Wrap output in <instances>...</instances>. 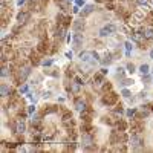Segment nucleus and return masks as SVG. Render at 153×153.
Wrapping results in <instances>:
<instances>
[{
    "mask_svg": "<svg viewBox=\"0 0 153 153\" xmlns=\"http://www.w3.org/2000/svg\"><path fill=\"white\" fill-rule=\"evenodd\" d=\"M129 129L132 133H141L144 130V123L142 119H138V118H132V123L129 124Z\"/></svg>",
    "mask_w": 153,
    "mask_h": 153,
    "instance_id": "obj_1",
    "label": "nucleus"
},
{
    "mask_svg": "<svg viewBox=\"0 0 153 153\" xmlns=\"http://www.w3.org/2000/svg\"><path fill=\"white\" fill-rule=\"evenodd\" d=\"M129 142L133 150H136V152L142 150V139L139 136V133H132V136L129 138Z\"/></svg>",
    "mask_w": 153,
    "mask_h": 153,
    "instance_id": "obj_2",
    "label": "nucleus"
},
{
    "mask_svg": "<svg viewBox=\"0 0 153 153\" xmlns=\"http://www.w3.org/2000/svg\"><path fill=\"white\" fill-rule=\"evenodd\" d=\"M118 103V94H115V92H106L104 97H103V104L106 106H115Z\"/></svg>",
    "mask_w": 153,
    "mask_h": 153,
    "instance_id": "obj_3",
    "label": "nucleus"
},
{
    "mask_svg": "<svg viewBox=\"0 0 153 153\" xmlns=\"http://www.w3.org/2000/svg\"><path fill=\"white\" fill-rule=\"evenodd\" d=\"M71 22H74L72 20V17L68 14V12H58V16H57V25H61V26H68L71 25Z\"/></svg>",
    "mask_w": 153,
    "mask_h": 153,
    "instance_id": "obj_4",
    "label": "nucleus"
},
{
    "mask_svg": "<svg viewBox=\"0 0 153 153\" xmlns=\"http://www.w3.org/2000/svg\"><path fill=\"white\" fill-rule=\"evenodd\" d=\"M116 32V26L114 23H109V25H106L104 28L99 29V37H110V35H114Z\"/></svg>",
    "mask_w": 153,
    "mask_h": 153,
    "instance_id": "obj_5",
    "label": "nucleus"
},
{
    "mask_svg": "<svg viewBox=\"0 0 153 153\" xmlns=\"http://www.w3.org/2000/svg\"><path fill=\"white\" fill-rule=\"evenodd\" d=\"M80 118L83 119V123H90L92 118H94V109H92L90 106H87L84 110L80 112Z\"/></svg>",
    "mask_w": 153,
    "mask_h": 153,
    "instance_id": "obj_6",
    "label": "nucleus"
},
{
    "mask_svg": "<svg viewBox=\"0 0 153 153\" xmlns=\"http://www.w3.org/2000/svg\"><path fill=\"white\" fill-rule=\"evenodd\" d=\"M29 61L32 66H38V64H42V54L35 49V51H31L29 52Z\"/></svg>",
    "mask_w": 153,
    "mask_h": 153,
    "instance_id": "obj_7",
    "label": "nucleus"
},
{
    "mask_svg": "<svg viewBox=\"0 0 153 153\" xmlns=\"http://www.w3.org/2000/svg\"><path fill=\"white\" fill-rule=\"evenodd\" d=\"M94 142L95 141H94V136H92V133H81V144H83L84 149L92 147Z\"/></svg>",
    "mask_w": 153,
    "mask_h": 153,
    "instance_id": "obj_8",
    "label": "nucleus"
},
{
    "mask_svg": "<svg viewBox=\"0 0 153 153\" xmlns=\"http://www.w3.org/2000/svg\"><path fill=\"white\" fill-rule=\"evenodd\" d=\"M49 46H51V44H49L48 40H40V43H38V46H37V51H38L42 55H44V54H48V52L52 51Z\"/></svg>",
    "mask_w": 153,
    "mask_h": 153,
    "instance_id": "obj_9",
    "label": "nucleus"
},
{
    "mask_svg": "<svg viewBox=\"0 0 153 153\" xmlns=\"http://www.w3.org/2000/svg\"><path fill=\"white\" fill-rule=\"evenodd\" d=\"M31 18V12L29 11H20L17 14V23L20 25H26Z\"/></svg>",
    "mask_w": 153,
    "mask_h": 153,
    "instance_id": "obj_10",
    "label": "nucleus"
},
{
    "mask_svg": "<svg viewBox=\"0 0 153 153\" xmlns=\"http://www.w3.org/2000/svg\"><path fill=\"white\" fill-rule=\"evenodd\" d=\"M66 35H68V28L66 26H61V25H57V31H55V37H57V40H64L66 38Z\"/></svg>",
    "mask_w": 153,
    "mask_h": 153,
    "instance_id": "obj_11",
    "label": "nucleus"
},
{
    "mask_svg": "<svg viewBox=\"0 0 153 153\" xmlns=\"http://www.w3.org/2000/svg\"><path fill=\"white\" fill-rule=\"evenodd\" d=\"M84 26H86V22H84L83 17H80L78 20H74V22H72V28H74L75 32H81L84 29Z\"/></svg>",
    "mask_w": 153,
    "mask_h": 153,
    "instance_id": "obj_12",
    "label": "nucleus"
},
{
    "mask_svg": "<svg viewBox=\"0 0 153 153\" xmlns=\"http://www.w3.org/2000/svg\"><path fill=\"white\" fill-rule=\"evenodd\" d=\"M83 34L81 32H75L74 35H72V44H74V48L75 49H78L80 46H81V43H83Z\"/></svg>",
    "mask_w": 153,
    "mask_h": 153,
    "instance_id": "obj_13",
    "label": "nucleus"
},
{
    "mask_svg": "<svg viewBox=\"0 0 153 153\" xmlns=\"http://www.w3.org/2000/svg\"><path fill=\"white\" fill-rule=\"evenodd\" d=\"M94 9H95V5H84V6H83V9L80 11V17L86 18L87 16H90L92 12H94Z\"/></svg>",
    "mask_w": 153,
    "mask_h": 153,
    "instance_id": "obj_14",
    "label": "nucleus"
},
{
    "mask_svg": "<svg viewBox=\"0 0 153 153\" xmlns=\"http://www.w3.org/2000/svg\"><path fill=\"white\" fill-rule=\"evenodd\" d=\"M103 83H104V75L99 72V74H95L94 75V87L95 89H101V86H103Z\"/></svg>",
    "mask_w": 153,
    "mask_h": 153,
    "instance_id": "obj_15",
    "label": "nucleus"
},
{
    "mask_svg": "<svg viewBox=\"0 0 153 153\" xmlns=\"http://www.w3.org/2000/svg\"><path fill=\"white\" fill-rule=\"evenodd\" d=\"M26 132V124L23 119H17L16 121V133H25Z\"/></svg>",
    "mask_w": 153,
    "mask_h": 153,
    "instance_id": "obj_16",
    "label": "nucleus"
},
{
    "mask_svg": "<svg viewBox=\"0 0 153 153\" xmlns=\"http://www.w3.org/2000/svg\"><path fill=\"white\" fill-rule=\"evenodd\" d=\"M86 107H87V103H86L83 98H77V99H75V109H77L78 112L84 110Z\"/></svg>",
    "mask_w": 153,
    "mask_h": 153,
    "instance_id": "obj_17",
    "label": "nucleus"
},
{
    "mask_svg": "<svg viewBox=\"0 0 153 153\" xmlns=\"http://www.w3.org/2000/svg\"><path fill=\"white\" fill-rule=\"evenodd\" d=\"M40 123H42V116H40V114H32L31 115V124H32V127H38Z\"/></svg>",
    "mask_w": 153,
    "mask_h": 153,
    "instance_id": "obj_18",
    "label": "nucleus"
},
{
    "mask_svg": "<svg viewBox=\"0 0 153 153\" xmlns=\"http://www.w3.org/2000/svg\"><path fill=\"white\" fill-rule=\"evenodd\" d=\"M114 60H115V58H114V54H112V52H107V54H106V55L101 58V64H103V66H109L112 61H114Z\"/></svg>",
    "mask_w": 153,
    "mask_h": 153,
    "instance_id": "obj_19",
    "label": "nucleus"
},
{
    "mask_svg": "<svg viewBox=\"0 0 153 153\" xmlns=\"http://www.w3.org/2000/svg\"><path fill=\"white\" fill-rule=\"evenodd\" d=\"M80 87H81V84H80L78 81H75V80H72L71 81V87H69V90L72 92V94H80Z\"/></svg>",
    "mask_w": 153,
    "mask_h": 153,
    "instance_id": "obj_20",
    "label": "nucleus"
},
{
    "mask_svg": "<svg viewBox=\"0 0 153 153\" xmlns=\"http://www.w3.org/2000/svg\"><path fill=\"white\" fill-rule=\"evenodd\" d=\"M115 127H116V130H123V132H126L129 129V124L124 121V119H118V121L115 123Z\"/></svg>",
    "mask_w": 153,
    "mask_h": 153,
    "instance_id": "obj_21",
    "label": "nucleus"
},
{
    "mask_svg": "<svg viewBox=\"0 0 153 153\" xmlns=\"http://www.w3.org/2000/svg\"><path fill=\"white\" fill-rule=\"evenodd\" d=\"M0 94H2V97L3 98H6V97H9V94H11V87L6 83H2V87H0Z\"/></svg>",
    "mask_w": 153,
    "mask_h": 153,
    "instance_id": "obj_22",
    "label": "nucleus"
},
{
    "mask_svg": "<svg viewBox=\"0 0 153 153\" xmlns=\"http://www.w3.org/2000/svg\"><path fill=\"white\" fill-rule=\"evenodd\" d=\"M80 130H81V133H92V124L90 123H83L81 127H80Z\"/></svg>",
    "mask_w": 153,
    "mask_h": 153,
    "instance_id": "obj_23",
    "label": "nucleus"
},
{
    "mask_svg": "<svg viewBox=\"0 0 153 153\" xmlns=\"http://www.w3.org/2000/svg\"><path fill=\"white\" fill-rule=\"evenodd\" d=\"M144 37L147 40H152L153 38V26H147V28L144 29Z\"/></svg>",
    "mask_w": 153,
    "mask_h": 153,
    "instance_id": "obj_24",
    "label": "nucleus"
},
{
    "mask_svg": "<svg viewBox=\"0 0 153 153\" xmlns=\"http://www.w3.org/2000/svg\"><path fill=\"white\" fill-rule=\"evenodd\" d=\"M55 112H58V107H57V106H46L44 110H43V114L49 115V114H55Z\"/></svg>",
    "mask_w": 153,
    "mask_h": 153,
    "instance_id": "obj_25",
    "label": "nucleus"
},
{
    "mask_svg": "<svg viewBox=\"0 0 153 153\" xmlns=\"http://www.w3.org/2000/svg\"><path fill=\"white\" fill-rule=\"evenodd\" d=\"M106 8H107L109 11L116 9V2L115 0H106Z\"/></svg>",
    "mask_w": 153,
    "mask_h": 153,
    "instance_id": "obj_26",
    "label": "nucleus"
},
{
    "mask_svg": "<svg viewBox=\"0 0 153 153\" xmlns=\"http://www.w3.org/2000/svg\"><path fill=\"white\" fill-rule=\"evenodd\" d=\"M99 90H101L103 94H106V92H110V90H112V84H110L109 81H104V83H103V86H101V89H99Z\"/></svg>",
    "mask_w": 153,
    "mask_h": 153,
    "instance_id": "obj_27",
    "label": "nucleus"
},
{
    "mask_svg": "<svg viewBox=\"0 0 153 153\" xmlns=\"http://www.w3.org/2000/svg\"><path fill=\"white\" fill-rule=\"evenodd\" d=\"M44 74H46V75H51V77H58V72H57V69H54V68H48V69L44 68Z\"/></svg>",
    "mask_w": 153,
    "mask_h": 153,
    "instance_id": "obj_28",
    "label": "nucleus"
},
{
    "mask_svg": "<svg viewBox=\"0 0 153 153\" xmlns=\"http://www.w3.org/2000/svg\"><path fill=\"white\" fill-rule=\"evenodd\" d=\"M139 72H141V75H145V74H149V72H150V66L149 64H141V66H139Z\"/></svg>",
    "mask_w": 153,
    "mask_h": 153,
    "instance_id": "obj_29",
    "label": "nucleus"
},
{
    "mask_svg": "<svg viewBox=\"0 0 153 153\" xmlns=\"http://www.w3.org/2000/svg\"><path fill=\"white\" fill-rule=\"evenodd\" d=\"M144 20L147 22V25H149V26H153V11L147 12V16L144 17Z\"/></svg>",
    "mask_w": 153,
    "mask_h": 153,
    "instance_id": "obj_30",
    "label": "nucleus"
},
{
    "mask_svg": "<svg viewBox=\"0 0 153 153\" xmlns=\"http://www.w3.org/2000/svg\"><path fill=\"white\" fill-rule=\"evenodd\" d=\"M114 112H115V114H118V115H123V114H124L123 104H121V103H119V104L116 103V104H115V109H114Z\"/></svg>",
    "mask_w": 153,
    "mask_h": 153,
    "instance_id": "obj_31",
    "label": "nucleus"
},
{
    "mask_svg": "<svg viewBox=\"0 0 153 153\" xmlns=\"http://www.w3.org/2000/svg\"><path fill=\"white\" fill-rule=\"evenodd\" d=\"M64 150H66V152H75V150H77V145H75V142L72 141V142H69V144H66Z\"/></svg>",
    "mask_w": 153,
    "mask_h": 153,
    "instance_id": "obj_32",
    "label": "nucleus"
},
{
    "mask_svg": "<svg viewBox=\"0 0 153 153\" xmlns=\"http://www.w3.org/2000/svg\"><path fill=\"white\" fill-rule=\"evenodd\" d=\"M124 48H126V55L130 57V54H132V43L130 42H126L124 43Z\"/></svg>",
    "mask_w": 153,
    "mask_h": 153,
    "instance_id": "obj_33",
    "label": "nucleus"
},
{
    "mask_svg": "<svg viewBox=\"0 0 153 153\" xmlns=\"http://www.w3.org/2000/svg\"><path fill=\"white\" fill-rule=\"evenodd\" d=\"M133 83H135V81H133L132 78H123V80H121V83H119V84H121V86H132Z\"/></svg>",
    "mask_w": 153,
    "mask_h": 153,
    "instance_id": "obj_34",
    "label": "nucleus"
},
{
    "mask_svg": "<svg viewBox=\"0 0 153 153\" xmlns=\"http://www.w3.org/2000/svg\"><path fill=\"white\" fill-rule=\"evenodd\" d=\"M8 71H9V66L8 64H3V68H2V77L3 78H6V77L11 74V72H8Z\"/></svg>",
    "mask_w": 153,
    "mask_h": 153,
    "instance_id": "obj_35",
    "label": "nucleus"
},
{
    "mask_svg": "<svg viewBox=\"0 0 153 153\" xmlns=\"http://www.w3.org/2000/svg\"><path fill=\"white\" fill-rule=\"evenodd\" d=\"M42 66H44V68H49V66H52V58H43L42 60Z\"/></svg>",
    "mask_w": 153,
    "mask_h": 153,
    "instance_id": "obj_36",
    "label": "nucleus"
},
{
    "mask_svg": "<svg viewBox=\"0 0 153 153\" xmlns=\"http://www.w3.org/2000/svg\"><path fill=\"white\" fill-rule=\"evenodd\" d=\"M116 78L118 80H123L124 78V69L123 68H118L116 69Z\"/></svg>",
    "mask_w": 153,
    "mask_h": 153,
    "instance_id": "obj_37",
    "label": "nucleus"
},
{
    "mask_svg": "<svg viewBox=\"0 0 153 153\" xmlns=\"http://www.w3.org/2000/svg\"><path fill=\"white\" fill-rule=\"evenodd\" d=\"M136 112H138V109H129L127 112H126V114H127L129 118H133V116L136 115Z\"/></svg>",
    "mask_w": 153,
    "mask_h": 153,
    "instance_id": "obj_38",
    "label": "nucleus"
},
{
    "mask_svg": "<svg viewBox=\"0 0 153 153\" xmlns=\"http://www.w3.org/2000/svg\"><path fill=\"white\" fill-rule=\"evenodd\" d=\"M18 94H28V84H23V86H20V89H18Z\"/></svg>",
    "mask_w": 153,
    "mask_h": 153,
    "instance_id": "obj_39",
    "label": "nucleus"
},
{
    "mask_svg": "<svg viewBox=\"0 0 153 153\" xmlns=\"http://www.w3.org/2000/svg\"><path fill=\"white\" fill-rule=\"evenodd\" d=\"M135 71H136L135 64H133V63H129V64H127V72H130V74H133Z\"/></svg>",
    "mask_w": 153,
    "mask_h": 153,
    "instance_id": "obj_40",
    "label": "nucleus"
},
{
    "mask_svg": "<svg viewBox=\"0 0 153 153\" xmlns=\"http://www.w3.org/2000/svg\"><path fill=\"white\" fill-rule=\"evenodd\" d=\"M121 94H123V97H124V98H130V95H132L129 89H123V92H121Z\"/></svg>",
    "mask_w": 153,
    "mask_h": 153,
    "instance_id": "obj_41",
    "label": "nucleus"
},
{
    "mask_svg": "<svg viewBox=\"0 0 153 153\" xmlns=\"http://www.w3.org/2000/svg\"><path fill=\"white\" fill-rule=\"evenodd\" d=\"M26 95H28V98L31 99L32 103H35V101H37V97H35L34 94H31V92H28V94H26Z\"/></svg>",
    "mask_w": 153,
    "mask_h": 153,
    "instance_id": "obj_42",
    "label": "nucleus"
},
{
    "mask_svg": "<svg viewBox=\"0 0 153 153\" xmlns=\"http://www.w3.org/2000/svg\"><path fill=\"white\" fill-rule=\"evenodd\" d=\"M150 80H152V77H150L149 74L142 75V81H145V84H149V83H150Z\"/></svg>",
    "mask_w": 153,
    "mask_h": 153,
    "instance_id": "obj_43",
    "label": "nucleus"
},
{
    "mask_svg": "<svg viewBox=\"0 0 153 153\" xmlns=\"http://www.w3.org/2000/svg\"><path fill=\"white\" fill-rule=\"evenodd\" d=\"M135 2H136L139 6H145V5H149V0H135Z\"/></svg>",
    "mask_w": 153,
    "mask_h": 153,
    "instance_id": "obj_44",
    "label": "nucleus"
},
{
    "mask_svg": "<svg viewBox=\"0 0 153 153\" xmlns=\"http://www.w3.org/2000/svg\"><path fill=\"white\" fill-rule=\"evenodd\" d=\"M35 104V103H34ZM32 104V106H29V109H28V115H32V114H35V106Z\"/></svg>",
    "mask_w": 153,
    "mask_h": 153,
    "instance_id": "obj_45",
    "label": "nucleus"
},
{
    "mask_svg": "<svg viewBox=\"0 0 153 153\" xmlns=\"http://www.w3.org/2000/svg\"><path fill=\"white\" fill-rule=\"evenodd\" d=\"M75 5H78V6H84V5H86V0H75Z\"/></svg>",
    "mask_w": 153,
    "mask_h": 153,
    "instance_id": "obj_46",
    "label": "nucleus"
},
{
    "mask_svg": "<svg viewBox=\"0 0 153 153\" xmlns=\"http://www.w3.org/2000/svg\"><path fill=\"white\" fill-rule=\"evenodd\" d=\"M72 11H74V14H80V11H81V9H80V6H78V5H75Z\"/></svg>",
    "mask_w": 153,
    "mask_h": 153,
    "instance_id": "obj_47",
    "label": "nucleus"
},
{
    "mask_svg": "<svg viewBox=\"0 0 153 153\" xmlns=\"http://www.w3.org/2000/svg\"><path fill=\"white\" fill-rule=\"evenodd\" d=\"M6 145H8L9 149H16L17 147V142H9V144H6Z\"/></svg>",
    "mask_w": 153,
    "mask_h": 153,
    "instance_id": "obj_48",
    "label": "nucleus"
},
{
    "mask_svg": "<svg viewBox=\"0 0 153 153\" xmlns=\"http://www.w3.org/2000/svg\"><path fill=\"white\" fill-rule=\"evenodd\" d=\"M49 97H51V92L49 90H44L43 92V98H49Z\"/></svg>",
    "mask_w": 153,
    "mask_h": 153,
    "instance_id": "obj_49",
    "label": "nucleus"
},
{
    "mask_svg": "<svg viewBox=\"0 0 153 153\" xmlns=\"http://www.w3.org/2000/svg\"><path fill=\"white\" fill-rule=\"evenodd\" d=\"M74 80H75V81H78V83H80V84H81V86L84 84V83H83V80H81V78H80V77H74Z\"/></svg>",
    "mask_w": 153,
    "mask_h": 153,
    "instance_id": "obj_50",
    "label": "nucleus"
},
{
    "mask_svg": "<svg viewBox=\"0 0 153 153\" xmlns=\"http://www.w3.org/2000/svg\"><path fill=\"white\" fill-rule=\"evenodd\" d=\"M25 3H26V0H18V2H17V5H18V6H23Z\"/></svg>",
    "mask_w": 153,
    "mask_h": 153,
    "instance_id": "obj_51",
    "label": "nucleus"
},
{
    "mask_svg": "<svg viewBox=\"0 0 153 153\" xmlns=\"http://www.w3.org/2000/svg\"><path fill=\"white\" fill-rule=\"evenodd\" d=\"M71 40H72V37H71V34H69V35H66V42H68V43H71Z\"/></svg>",
    "mask_w": 153,
    "mask_h": 153,
    "instance_id": "obj_52",
    "label": "nucleus"
},
{
    "mask_svg": "<svg viewBox=\"0 0 153 153\" xmlns=\"http://www.w3.org/2000/svg\"><path fill=\"white\" fill-rule=\"evenodd\" d=\"M66 57H68V58L71 60V58H72V52H66Z\"/></svg>",
    "mask_w": 153,
    "mask_h": 153,
    "instance_id": "obj_53",
    "label": "nucleus"
},
{
    "mask_svg": "<svg viewBox=\"0 0 153 153\" xmlns=\"http://www.w3.org/2000/svg\"><path fill=\"white\" fill-rule=\"evenodd\" d=\"M101 74H103V75H106V74H107V69L103 68V69H101Z\"/></svg>",
    "mask_w": 153,
    "mask_h": 153,
    "instance_id": "obj_54",
    "label": "nucleus"
},
{
    "mask_svg": "<svg viewBox=\"0 0 153 153\" xmlns=\"http://www.w3.org/2000/svg\"><path fill=\"white\" fill-rule=\"evenodd\" d=\"M97 3H106V0H95Z\"/></svg>",
    "mask_w": 153,
    "mask_h": 153,
    "instance_id": "obj_55",
    "label": "nucleus"
},
{
    "mask_svg": "<svg viewBox=\"0 0 153 153\" xmlns=\"http://www.w3.org/2000/svg\"><path fill=\"white\" fill-rule=\"evenodd\" d=\"M150 58H153V49L150 51Z\"/></svg>",
    "mask_w": 153,
    "mask_h": 153,
    "instance_id": "obj_56",
    "label": "nucleus"
},
{
    "mask_svg": "<svg viewBox=\"0 0 153 153\" xmlns=\"http://www.w3.org/2000/svg\"><path fill=\"white\" fill-rule=\"evenodd\" d=\"M69 2H74V0H69Z\"/></svg>",
    "mask_w": 153,
    "mask_h": 153,
    "instance_id": "obj_57",
    "label": "nucleus"
},
{
    "mask_svg": "<svg viewBox=\"0 0 153 153\" xmlns=\"http://www.w3.org/2000/svg\"><path fill=\"white\" fill-rule=\"evenodd\" d=\"M152 74H153V69H152Z\"/></svg>",
    "mask_w": 153,
    "mask_h": 153,
    "instance_id": "obj_58",
    "label": "nucleus"
}]
</instances>
